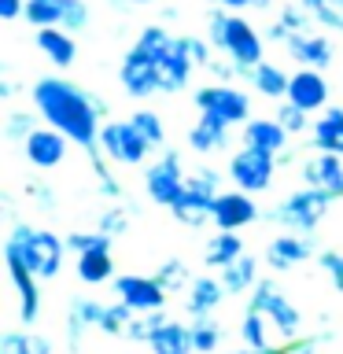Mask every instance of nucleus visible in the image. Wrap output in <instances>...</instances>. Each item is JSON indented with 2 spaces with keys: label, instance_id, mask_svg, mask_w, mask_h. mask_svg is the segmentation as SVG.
I'll return each mask as SVG.
<instances>
[{
  "label": "nucleus",
  "instance_id": "nucleus-1",
  "mask_svg": "<svg viewBox=\"0 0 343 354\" xmlns=\"http://www.w3.org/2000/svg\"><path fill=\"white\" fill-rule=\"evenodd\" d=\"M30 104L41 115V122L66 133L74 148H82L85 155L100 148V129H104V118H107V104L93 88H82L63 74H44L30 85Z\"/></svg>",
  "mask_w": 343,
  "mask_h": 354
},
{
  "label": "nucleus",
  "instance_id": "nucleus-2",
  "mask_svg": "<svg viewBox=\"0 0 343 354\" xmlns=\"http://www.w3.org/2000/svg\"><path fill=\"white\" fill-rule=\"evenodd\" d=\"M207 37L210 44L225 55V59L240 71V77H248L251 66H259L266 59V41L262 33L251 26V19H243V11L214 8L207 15Z\"/></svg>",
  "mask_w": 343,
  "mask_h": 354
},
{
  "label": "nucleus",
  "instance_id": "nucleus-3",
  "mask_svg": "<svg viewBox=\"0 0 343 354\" xmlns=\"http://www.w3.org/2000/svg\"><path fill=\"white\" fill-rule=\"evenodd\" d=\"M4 251L19 254L22 262L30 266L41 281H55L66 266V254H71V243L66 236L52 229H41V225H30V221H11V232L4 240Z\"/></svg>",
  "mask_w": 343,
  "mask_h": 354
},
{
  "label": "nucleus",
  "instance_id": "nucleus-4",
  "mask_svg": "<svg viewBox=\"0 0 343 354\" xmlns=\"http://www.w3.org/2000/svg\"><path fill=\"white\" fill-rule=\"evenodd\" d=\"M133 44H140V48H148L155 55V63H159V93L163 96H177L181 88H188L192 74L199 71V66L192 63V55H188V48H185V37L174 33V30H166L163 22L144 26Z\"/></svg>",
  "mask_w": 343,
  "mask_h": 354
},
{
  "label": "nucleus",
  "instance_id": "nucleus-5",
  "mask_svg": "<svg viewBox=\"0 0 343 354\" xmlns=\"http://www.w3.org/2000/svg\"><path fill=\"white\" fill-rule=\"evenodd\" d=\"M332 203H336L332 192L303 185V188H295V192H288L277 207L266 210V221H270V225H281V229H292V232H317V225L328 218Z\"/></svg>",
  "mask_w": 343,
  "mask_h": 354
},
{
  "label": "nucleus",
  "instance_id": "nucleus-6",
  "mask_svg": "<svg viewBox=\"0 0 343 354\" xmlns=\"http://www.w3.org/2000/svg\"><path fill=\"white\" fill-rule=\"evenodd\" d=\"M248 306L251 310H262V314L270 317L277 339H284V343L303 339V325H306L303 310H299L292 299L281 292V284H277L273 277H262V281L251 288V292H248Z\"/></svg>",
  "mask_w": 343,
  "mask_h": 354
},
{
  "label": "nucleus",
  "instance_id": "nucleus-7",
  "mask_svg": "<svg viewBox=\"0 0 343 354\" xmlns=\"http://www.w3.org/2000/svg\"><path fill=\"white\" fill-rule=\"evenodd\" d=\"M192 104H196V111L221 118V122H225V126H232V129H243V126L254 118V115H251V93H243V88H237L232 82L199 85L196 93H192Z\"/></svg>",
  "mask_w": 343,
  "mask_h": 354
},
{
  "label": "nucleus",
  "instance_id": "nucleus-8",
  "mask_svg": "<svg viewBox=\"0 0 343 354\" xmlns=\"http://www.w3.org/2000/svg\"><path fill=\"white\" fill-rule=\"evenodd\" d=\"M100 151H104L115 166H144L155 148L129 118H104V129H100Z\"/></svg>",
  "mask_w": 343,
  "mask_h": 354
},
{
  "label": "nucleus",
  "instance_id": "nucleus-9",
  "mask_svg": "<svg viewBox=\"0 0 343 354\" xmlns=\"http://www.w3.org/2000/svg\"><path fill=\"white\" fill-rule=\"evenodd\" d=\"M277 166H281V159H277V155L262 151V148H251V144H240V148L229 155L225 174H229V181L237 185V188H243V192H251V196H259V192H270V188H273Z\"/></svg>",
  "mask_w": 343,
  "mask_h": 354
},
{
  "label": "nucleus",
  "instance_id": "nucleus-10",
  "mask_svg": "<svg viewBox=\"0 0 343 354\" xmlns=\"http://www.w3.org/2000/svg\"><path fill=\"white\" fill-rule=\"evenodd\" d=\"M185 185H188V170H185V159L174 148H163L159 159L144 162V192H148L155 207L170 210L177 203V196L185 192Z\"/></svg>",
  "mask_w": 343,
  "mask_h": 354
},
{
  "label": "nucleus",
  "instance_id": "nucleus-11",
  "mask_svg": "<svg viewBox=\"0 0 343 354\" xmlns=\"http://www.w3.org/2000/svg\"><path fill=\"white\" fill-rule=\"evenodd\" d=\"M118 82L126 88V96L133 100L155 96L159 93V63H155V55L148 48H140V44H133L118 63Z\"/></svg>",
  "mask_w": 343,
  "mask_h": 354
},
{
  "label": "nucleus",
  "instance_id": "nucleus-12",
  "mask_svg": "<svg viewBox=\"0 0 343 354\" xmlns=\"http://www.w3.org/2000/svg\"><path fill=\"white\" fill-rule=\"evenodd\" d=\"M111 288H115V295L126 303L133 314H151V310H166V299H170V292L155 281V273H118L115 281H111Z\"/></svg>",
  "mask_w": 343,
  "mask_h": 354
},
{
  "label": "nucleus",
  "instance_id": "nucleus-13",
  "mask_svg": "<svg viewBox=\"0 0 343 354\" xmlns=\"http://www.w3.org/2000/svg\"><path fill=\"white\" fill-rule=\"evenodd\" d=\"M4 266H8V281H11L15 299H19V325H37L41 303H44V295H41V284L44 281L19 259V254H11V251H4Z\"/></svg>",
  "mask_w": 343,
  "mask_h": 354
},
{
  "label": "nucleus",
  "instance_id": "nucleus-14",
  "mask_svg": "<svg viewBox=\"0 0 343 354\" xmlns=\"http://www.w3.org/2000/svg\"><path fill=\"white\" fill-rule=\"evenodd\" d=\"M19 148H22V159H26L33 170H55V166H63L66 151H71V137L59 133L55 126H48V122H41Z\"/></svg>",
  "mask_w": 343,
  "mask_h": 354
},
{
  "label": "nucleus",
  "instance_id": "nucleus-15",
  "mask_svg": "<svg viewBox=\"0 0 343 354\" xmlns=\"http://www.w3.org/2000/svg\"><path fill=\"white\" fill-rule=\"evenodd\" d=\"M259 218H262V207L254 203V196L232 185V188H221V192H218V199H214V214H210V225H214V229H232V232H240V229L254 225Z\"/></svg>",
  "mask_w": 343,
  "mask_h": 354
},
{
  "label": "nucleus",
  "instance_id": "nucleus-16",
  "mask_svg": "<svg viewBox=\"0 0 343 354\" xmlns=\"http://www.w3.org/2000/svg\"><path fill=\"white\" fill-rule=\"evenodd\" d=\"M314 254H317L314 232H292V229H284L281 236H273L270 243H266L262 262L270 266L273 273H288V270H295V266L310 262Z\"/></svg>",
  "mask_w": 343,
  "mask_h": 354
},
{
  "label": "nucleus",
  "instance_id": "nucleus-17",
  "mask_svg": "<svg viewBox=\"0 0 343 354\" xmlns=\"http://www.w3.org/2000/svg\"><path fill=\"white\" fill-rule=\"evenodd\" d=\"M288 100H292L295 107L310 111V115L325 111L328 100H332V85L325 82V71H314V66H299V71L292 74V82H288Z\"/></svg>",
  "mask_w": 343,
  "mask_h": 354
},
{
  "label": "nucleus",
  "instance_id": "nucleus-18",
  "mask_svg": "<svg viewBox=\"0 0 343 354\" xmlns=\"http://www.w3.org/2000/svg\"><path fill=\"white\" fill-rule=\"evenodd\" d=\"M104 306L100 299L93 295H74L71 306H66V321H63V332H66V347L74 354L82 351V339L89 328H100V317H104Z\"/></svg>",
  "mask_w": 343,
  "mask_h": 354
},
{
  "label": "nucleus",
  "instance_id": "nucleus-19",
  "mask_svg": "<svg viewBox=\"0 0 343 354\" xmlns=\"http://www.w3.org/2000/svg\"><path fill=\"white\" fill-rule=\"evenodd\" d=\"M303 185L325 188L336 199H343V155H328V151H310L303 159Z\"/></svg>",
  "mask_w": 343,
  "mask_h": 354
},
{
  "label": "nucleus",
  "instance_id": "nucleus-20",
  "mask_svg": "<svg viewBox=\"0 0 343 354\" xmlns=\"http://www.w3.org/2000/svg\"><path fill=\"white\" fill-rule=\"evenodd\" d=\"M288 52H292V59L299 66H314V71H328L332 55H336L332 41L325 33H314V30L292 33V37H288Z\"/></svg>",
  "mask_w": 343,
  "mask_h": 354
},
{
  "label": "nucleus",
  "instance_id": "nucleus-21",
  "mask_svg": "<svg viewBox=\"0 0 343 354\" xmlns=\"http://www.w3.org/2000/svg\"><path fill=\"white\" fill-rule=\"evenodd\" d=\"M214 192H207V188H196V185H185V192L177 196V203L170 207L174 221H181L185 229H199L207 225L210 214H214Z\"/></svg>",
  "mask_w": 343,
  "mask_h": 354
},
{
  "label": "nucleus",
  "instance_id": "nucleus-22",
  "mask_svg": "<svg viewBox=\"0 0 343 354\" xmlns=\"http://www.w3.org/2000/svg\"><path fill=\"white\" fill-rule=\"evenodd\" d=\"M225 284H221V277L214 273H199L192 277V284H188L185 292V314L188 317H199V314H214V310L225 303Z\"/></svg>",
  "mask_w": 343,
  "mask_h": 354
},
{
  "label": "nucleus",
  "instance_id": "nucleus-23",
  "mask_svg": "<svg viewBox=\"0 0 343 354\" xmlns=\"http://www.w3.org/2000/svg\"><path fill=\"white\" fill-rule=\"evenodd\" d=\"M229 140H232V126H225V122L214 118V115H203V111H199V118L192 122V129H188V148L196 155L225 151Z\"/></svg>",
  "mask_w": 343,
  "mask_h": 354
},
{
  "label": "nucleus",
  "instance_id": "nucleus-24",
  "mask_svg": "<svg viewBox=\"0 0 343 354\" xmlns=\"http://www.w3.org/2000/svg\"><path fill=\"white\" fill-rule=\"evenodd\" d=\"M288 140H292V133L281 126V118H277V115L251 118L248 126L240 129V144H251V148H262V151H270V155L288 151Z\"/></svg>",
  "mask_w": 343,
  "mask_h": 354
},
{
  "label": "nucleus",
  "instance_id": "nucleus-25",
  "mask_svg": "<svg viewBox=\"0 0 343 354\" xmlns=\"http://www.w3.org/2000/svg\"><path fill=\"white\" fill-rule=\"evenodd\" d=\"M33 44H37V52L48 59L52 66H59V71H66V66H74L77 59V41L71 30L63 26H44L33 33Z\"/></svg>",
  "mask_w": 343,
  "mask_h": 354
},
{
  "label": "nucleus",
  "instance_id": "nucleus-26",
  "mask_svg": "<svg viewBox=\"0 0 343 354\" xmlns=\"http://www.w3.org/2000/svg\"><path fill=\"white\" fill-rule=\"evenodd\" d=\"M310 148L343 155V107L328 104L325 111H317V118L310 122Z\"/></svg>",
  "mask_w": 343,
  "mask_h": 354
},
{
  "label": "nucleus",
  "instance_id": "nucleus-27",
  "mask_svg": "<svg viewBox=\"0 0 343 354\" xmlns=\"http://www.w3.org/2000/svg\"><path fill=\"white\" fill-rule=\"evenodd\" d=\"M74 273H77V281L89 284V288L111 284L118 277L115 254L111 251H82V254H74Z\"/></svg>",
  "mask_w": 343,
  "mask_h": 354
},
{
  "label": "nucleus",
  "instance_id": "nucleus-28",
  "mask_svg": "<svg viewBox=\"0 0 343 354\" xmlns=\"http://www.w3.org/2000/svg\"><path fill=\"white\" fill-rule=\"evenodd\" d=\"M243 82H248L262 100H277V104H281V100H288V82H292V74H284L277 63L262 59L259 66H251Z\"/></svg>",
  "mask_w": 343,
  "mask_h": 354
},
{
  "label": "nucleus",
  "instance_id": "nucleus-29",
  "mask_svg": "<svg viewBox=\"0 0 343 354\" xmlns=\"http://www.w3.org/2000/svg\"><path fill=\"white\" fill-rule=\"evenodd\" d=\"M243 251H248V248H243L240 232L214 229V236H207V248H203V266H207V270H225V266L237 262Z\"/></svg>",
  "mask_w": 343,
  "mask_h": 354
},
{
  "label": "nucleus",
  "instance_id": "nucleus-30",
  "mask_svg": "<svg viewBox=\"0 0 343 354\" xmlns=\"http://www.w3.org/2000/svg\"><path fill=\"white\" fill-rule=\"evenodd\" d=\"M148 351L151 354H196L192 351V332H188V321H177V317H166L155 336L148 339Z\"/></svg>",
  "mask_w": 343,
  "mask_h": 354
},
{
  "label": "nucleus",
  "instance_id": "nucleus-31",
  "mask_svg": "<svg viewBox=\"0 0 343 354\" xmlns=\"http://www.w3.org/2000/svg\"><path fill=\"white\" fill-rule=\"evenodd\" d=\"M259 266H262V259H254V254H248V251H243L237 262H229L225 270H218L221 284H225V292H229V295H248L251 288L262 281Z\"/></svg>",
  "mask_w": 343,
  "mask_h": 354
},
{
  "label": "nucleus",
  "instance_id": "nucleus-32",
  "mask_svg": "<svg viewBox=\"0 0 343 354\" xmlns=\"http://www.w3.org/2000/svg\"><path fill=\"white\" fill-rule=\"evenodd\" d=\"M0 354H55V347L44 332H33L26 325V328H8L0 336Z\"/></svg>",
  "mask_w": 343,
  "mask_h": 354
},
{
  "label": "nucleus",
  "instance_id": "nucleus-33",
  "mask_svg": "<svg viewBox=\"0 0 343 354\" xmlns=\"http://www.w3.org/2000/svg\"><path fill=\"white\" fill-rule=\"evenodd\" d=\"M188 332H192V351L196 354H218L221 339H225V328L214 314H199L188 321Z\"/></svg>",
  "mask_w": 343,
  "mask_h": 354
},
{
  "label": "nucleus",
  "instance_id": "nucleus-34",
  "mask_svg": "<svg viewBox=\"0 0 343 354\" xmlns=\"http://www.w3.org/2000/svg\"><path fill=\"white\" fill-rule=\"evenodd\" d=\"M237 336L243 347H270L273 343V325H270V317L262 314V310H243V317H240V325H237Z\"/></svg>",
  "mask_w": 343,
  "mask_h": 354
},
{
  "label": "nucleus",
  "instance_id": "nucleus-35",
  "mask_svg": "<svg viewBox=\"0 0 343 354\" xmlns=\"http://www.w3.org/2000/svg\"><path fill=\"white\" fill-rule=\"evenodd\" d=\"M133 214H137V207H133V203H126V199H111V207L100 210V221H96V225L118 240V236H126V232H129Z\"/></svg>",
  "mask_w": 343,
  "mask_h": 354
},
{
  "label": "nucleus",
  "instance_id": "nucleus-36",
  "mask_svg": "<svg viewBox=\"0 0 343 354\" xmlns=\"http://www.w3.org/2000/svg\"><path fill=\"white\" fill-rule=\"evenodd\" d=\"M63 11H66V0H26V11H22V19H26L33 30L63 26Z\"/></svg>",
  "mask_w": 343,
  "mask_h": 354
},
{
  "label": "nucleus",
  "instance_id": "nucleus-37",
  "mask_svg": "<svg viewBox=\"0 0 343 354\" xmlns=\"http://www.w3.org/2000/svg\"><path fill=\"white\" fill-rule=\"evenodd\" d=\"M133 317H137V314H133V310L122 303V299H115V303L104 306V317H100V328H96V332H104V336H111V339H126Z\"/></svg>",
  "mask_w": 343,
  "mask_h": 354
},
{
  "label": "nucleus",
  "instance_id": "nucleus-38",
  "mask_svg": "<svg viewBox=\"0 0 343 354\" xmlns=\"http://www.w3.org/2000/svg\"><path fill=\"white\" fill-rule=\"evenodd\" d=\"M155 281H159L170 295H177V292H188L192 273H188V262L185 259H166L159 270H155Z\"/></svg>",
  "mask_w": 343,
  "mask_h": 354
},
{
  "label": "nucleus",
  "instance_id": "nucleus-39",
  "mask_svg": "<svg viewBox=\"0 0 343 354\" xmlns=\"http://www.w3.org/2000/svg\"><path fill=\"white\" fill-rule=\"evenodd\" d=\"M66 243H71V254H82V251H115V236L104 229H93V232H85V229H74V232H66Z\"/></svg>",
  "mask_w": 343,
  "mask_h": 354
},
{
  "label": "nucleus",
  "instance_id": "nucleus-40",
  "mask_svg": "<svg viewBox=\"0 0 343 354\" xmlns=\"http://www.w3.org/2000/svg\"><path fill=\"white\" fill-rule=\"evenodd\" d=\"M299 4L314 15L317 26L343 33V0H299Z\"/></svg>",
  "mask_w": 343,
  "mask_h": 354
},
{
  "label": "nucleus",
  "instance_id": "nucleus-41",
  "mask_svg": "<svg viewBox=\"0 0 343 354\" xmlns=\"http://www.w3.org/2000/svg\"><path fill=\"white\" fill-rule=\"evenodd\" d=\"M129 122L144 133V137L151 140V148H163V144H166V126H163V115H159V111H151V107H137V111L129 115Z\"/></svg>",
  "mask_w": 343,
  "mask_h": 354
},
{
  "label": "nucleus",
  "instance_id": "nucleus-42",
  "mask_svg": "<svg viewBox=\"0 0 343 354\" xmlns=\"http://www.w3.org/2000/svg\"><path fill=\"white\" fill-rule=\"evenodd\" d=\"M37 126H41L37 111H8V115H4V137L15 140V144H22Z\"/></svg>",
  "mask_w": 343,
  "mask_h": 354
},
{
  "label": "nucleus",
  "instance_id": "nucleus-43",
  "mask_svg": "<svg viewBox=\"0 0 343 354\" xmlns=\"http://www.w3.org/2000/svg\"><path fill=\"white\" fill-rule=\"evenodd\" d=\"M277 118H281V126L292 133V137H303V133H310V111H303V107H295L292 100H281L277 104Z\"/></svg>",
  "mask_w": 343,
  "mask_h": 354
},
{
  "label": "nucleus",
  "instance_id": "nucleus-44",
  "mask_svg": "<svg viewBox=\"0 0 343 354\" xmlns=\"http://www.w3.org/2000/svg\"><path fill=\"white\" fill-rule=\"evenodd\" d=\"M166 321V310H151V314H137L133 317V325H129V332H126V339L129 343H148L151 336H155V328H159Z\"/></svg>",
  "mask_w": 343,
  "mask_h": 354
},
{
  "label": "nucleus",
  "instance_id": "nucleus-45",
  "mask_svg": "<svg viewBox=\"0 0 343 354\" xmlns=\"http://www.w3.org/2000/svg\"><path fill=\"white\" fill-rule=\"evenodd\" d=\"M277 19L284 22L288 30L292 33H303V30H310L314 26V15H310V11L299 4V0H288V4H281V11H277Z\"/></svg>",
  "mask_w": 343,
  "mask_h": 354
},
{
  "label": "nucleus",
  "instance_id": "nucleus-46",
  "mask_svg": "<svg viewBox=\"0 0 343 354\" xmlns=\"http://www.w3.org/2000/svg\"><path fill=\"white\" fill-rule=\"evenodd\" d=\"M181 37H185V48L192 55V63L207 71V66L214 63V52H218L214 44H210V37H199V33H181Z\"/></svg>",
  "mask_w": 343,
  "mask_h": 354
},
{
  "label": "nucleus",
  "instance_id": "nucleus-47",
  "mask_svg": "<svg viewBox=\"0 0 343 354\" xmlns=\"http://www.w3.org/2000/svg\"><path fill=\"white\" fill-rule=\"evenodd\" d=\"M93 22V11H89V0H66V11H63V30H89Z\"/></svg>",
  "mask_w": 343,
  "mask_h": 354
},
{
  "label": "nucleus",
  "instance_id": "nucleus-48",
  "mask_svg": "<svg viewBox=\"0 0 343 354\" xmlns=\"http://www.w3.org/2000/svg\"><path fill=\"white\" fill-rule=\"evenodd\" d=\"M317 266L332 281V288L343 295V251H317Z\"/></svg>",
  "mask_w": 343,
  "mask_h": 354
},
{
  "label": "nucleus",
  "instance_id": "nucleus-49",
  "mask_svg": "<svg viewBox=\"0 0 343 354\" xmlns=\"http://www.w3.org/2000/svg\"><path fill=\"white\" fill-rule=\"evenodd\" d=\"M332 339H336V332H332V328H321V332H314V336L295 339V351H292V354H317L321 343H332Z\"/></svg>",
  "mask_w": 343,
  "mask_h": 354
},
{
  "label": "nucleus",
  "instance_id": "nucleus-50",
  "mask_svg": "<svg viewBox=\"0 0 343 354\" xmlns=\"http://www.w3.org/2000/svg\"><path fill=\"white\" fill-rule=\"evenodd\" d=\"M26 196H30L41 210H55V192H52L44 181H30V185H26Z\"/></svg>",
  "mask_w": 343,
  "mask_h": 354
},
{
  "label": "nucleus",
  "instance_id": "nucleus-51",
  "mask_svg": "<svg viewBox=\"0 0 343 354\" xmlns=\"http://www.w3.org/2000/svg\"><path fill=\"white\" fill-rule=\"evenodd\" d=\"M295 343H270V347H240V351H229V354H292Z\"/></svg>",
  "mask_w": 343,
  "mask_h": 354
},
{
  "label": "nucleus",
  "instance_id": "nucleus-52",
  "mask_svg": "<svg viewBox=\"0 0 343 354\" xmlns=\"http://www.w3.org/2000/svg\"><path fill=\"white\" fill-rule=\"evenodd\" d=\"M273 0H218V8H229V11H251V8H259L266 11Z\"/></svg>",
  "mask_w": 343,
  "mask_h": 354
},
{
  "label": "nucleus",
  "instance_id": "nucleus-53",
  "mask_svg": "<svg viewBox=\"0 0 343 354\" xmlns=\"http://www.w3.org/2000/svg\"><path fill=\"white\" fill-rule=\"evenodd\" d=\"M22 11H26V0H0V19L4 22L22 19Z\"/></svg>",
  "mask_w": 343,
  "mask_h": 354
},
{
  "label": "nucleus",
  "instance_id": "nucleus-54",
  "mask_svg": "<svg viewBox=\"0 0 343 354\" xmlns=\"http://www.w3.org/2000/svg\"><path fill=\"white\" fill-rule=\"evenodd\" d=\"M288 37H292V30H288V26H284L281 19H277V22H270V26H266V41H270V44H288Z\"/></svg>",
  "mask_w": 343,
  "mask_h": 354
},
{
  "label": "nucleus",
  "instance_id": "nucleus-55",
  "mask_svg": "<svg viewBox=\"0 0 343 354\" xmlns=\"http://www.w3.org/2000/svg\"><path fill=\"white\" fill-rule=\"evenodd\" d=\"M15 96H19V85L4 74V77H0V100H15Z\"/></svg>",
  "mask_w": 343,
  "mask_h": 354
},
{
  "label": "nucleus",
  "instance_id": "nucleus-56",
  "mask_svg": "<svg viewBox=\"0 0 343 354\" xmlns=\"http://www.w3.org/2000/svg\"><path fill=\"white\" fill-rule=\"evenodd\" d=\"M0 203H4V214H8L11 221H19V218H15V196L4 192V196H0Z\"/></svg>",
  "mask_w": 343,
  "mask_h": 354
},
{
  "label": "nucleus",
  "instance_id": "nucleus-57",
  "mask_svg": "<svg viewBox=\"0 0 343 354\" xmlns=\"http://www.w3.org/2000/svg\"><path fill=\"white\" fill-rule=\"evenodd\" d=\"M129 8H140V4H155V0H126Z\"/></svg>",
  "mask_w": 343,
  "mask_h": 354
}]
</instances>
